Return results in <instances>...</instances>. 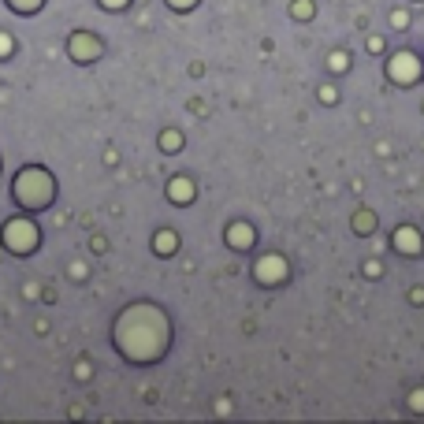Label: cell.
<instances>
[{"label":"cell","instance_id":"6da1fadb","mask_svg":"<svg viewBox=\"0 0 424 424\" xmlns=\"http://www.w3.org/2000/svg\"><path fill=\"white\" fill-rule=\"evenodd\" d=\"M15 194H19V201L26 205H45L49 201V179L42 175V171H26V175H19L15 182Z\"/></svg>","mask_w":424,"mask_h":424},{"label":"cell","instance_id":"7a4b0ae2","mask_svg":"<svg viewBox=\"0 0 424 424\" xmlns=\"http://www.w3.org/2000/svg\"><path fill=\"white\" fill-rule=\"evenodd\" d=\"M4 242L8 246H15V249H26V246H34L37 242V235H34V227L30 223H8V231H4Z\"/></svg>","mask_w":424,"mask_h":424},{"label":"cell","instance_id":"3957f363","mask_svg":"<svg viewBox=\"0 0 424 424\" xmlns=\"http://www.w3.org/2000/svg\"><path fill=\"white\" fill-rule=\"evenodd\" d=\"M0 52H8V37H0Z\"/></svg>","mask_w":424,"mask_h":424}]
</instances>
